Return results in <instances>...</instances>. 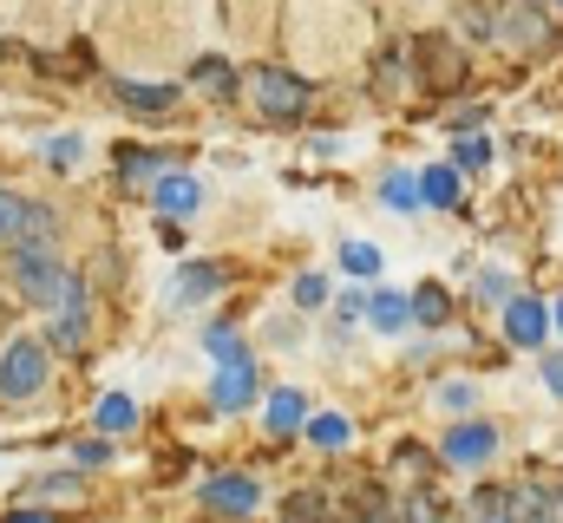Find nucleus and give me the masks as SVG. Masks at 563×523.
<instances>
[{"label":"nucleus","instance_id":"obj_1","mask_svg":"<svg viewBox=\"0 0 563 523\" xmlns=\"http://www.w3.org/2000/svg\"><path fill=\"white\" fill-rule=\"evenodd\" d=\"M7 275H13V288H20L26 301H59V294H66V281H73L46 243H20L13 262H7Z\"/></svg>","mask_w":563,"mask_h":523},{"label":"nucleus","instance_id":"obj_2","mask_svg":"<svg viewBox=\"0 0 563 523\" xmlns=\"http://www.w3.org/2000/svg\"><path fill=\"white\" fill-rule=\"evenodd\" d=\"M40 387H46V347L20 334V341L0 354V399H33Z\"/></svg>","mask_w":563,"mask_h":523},{"label":"nucleus","instance_id":"obj_3","mask_svg":"<svg viewBox=\"0 0 563 523\" xmlns=\"http://www.w3.org/2000/svg\"><path fill=\"white\" fill-rule=\"evenodd\" d=\"M551 327H558V308H544V301H531V294L505 301V341H511V347H544Z\"/></svg>","mask_w":563,"mask_h":523},{"label":"nucleus","instance_id":"obj_4","mask_svg":"<svg viewBox=\"0 0 563 523\" xmlns=\"http://www.w3.org/2000/svg\"><path fill=\"white\" fill-rule=\"evenodd\" d=\"M250 86H256V105H263L269 119H295V112L308 105V86H301L295 73H282V66H263Z\"/></svg>","mask_w":563,"mask_h":523},{"label":"nucleus","instance_id":"obj_5","mask_svg":"<svg viewBox=\"0 0 563 523\" xmlns=\"http://www.w3.org/2000/svg\"><path fill=\"white\" fill-rule=\"evenodd\" d=\"M439 452H445L452 465H485V458L498 452V432H492L485 419H465V425H452V432L439 438Z\"/></svg>","mask_w":563,"mask_h":523},{"label":"nucleus","instance_id":"obj_6","mask_svg":"<svg viewBox=\"0 0 563 523\" xmlns=\"http://www.w3.org/2000/svg\"><path fill=\"white\" fill-rule=\"evenodd\" d=\"M151 203H157L170 223H184V216H197L203 183H197V177H184V170H164V177H157V190H151Z\"/></svg>","mask_w":563,"mask_h":523},{"label":"nucleus","instance_id":"obj_7","mask_svg":"<svg viewBox=\"0 0 563 523\" xmlns=\"http://www.w3.org/2000/svg\"><path fill=\"white\" fill-rule=\"evenodd\" d=\"M0 236L46 243V236H53V223H46V210H40V203H20L13 190H0Z\"/></svg>","mask_w":563,"mask_h":523},{"label":"nucleus","instance_id":"obj_8","mask_svg":"<svg viewBox=\"0 0 563 523\" xmlns=\"http://www.w3.org/2000/svg\"><path fill=\"white\" fill-rule=\"evenodd\" d=\"M217 288H223V268H210V262H184V268H177V281H170V308L184 314V308L210 301Z\"/></svg>","mask_w":563,"mask_h":523},{"label":"nucleus","instance_id":"obj_9","mask_svg":"<svg viewBox=\"0 0 563 523\" xmlns=\"http://www.w3.org/2000/svg\"><path fill=\"white\" fill-rule=\"evenodd\" d=\"M203 504L223 511V518H250V511H256V485H250V478H210V485H203Z\"/></svg>","mask_w":563,"mask_h":523},{"label":"nucleus","instance_id":"obj_10","mask_svg":"<svg viewBox=\"0 0 563 523\" xmlns=\"http://www.w3.org/2000/svg\"><path fill=\"white\" fill-rule=\"evenodd\" d=\"M256 399V367L243 360V367H223L217 380H210V405L217 412H236V405H250Z\"/></svg>","mask_w":563,"mask_h":523},{"label":"nucleus","instance_id":"obj_11","mask_svg":"<svg viewBox=\"0 0 563 523\" xmlns=\"http://www.w3.org/2000/svg\"><path fill=\"white\" fill-rule=\"evenodd\" d=\"M53 341H59V347H79V341H86V288H79V275H73V281H66V294H59Z\"/></svg>","mask_w":563,"mask_h":523},{"label":"nucleus","instance_id":"obj_12","mask_svg":"<svg viewBox=\"0 0 563 523\" xmlns=\"http://www.w3.org/2000/svg\"><path fill=\"white\" fill-rule=\"evenodd\" d=\"M367 321H374V334H400V327H407V321H420V314H413V294L380 288V294L367 301Z\"/></svg>","mask_w":563,"mask_h":523},{"label":"nucleus","instance_id":"obj_13","mask_svg":"<svg viewBox=\"0 0 563 523\" xmlns=\"http://www.w3.org/2000/svg\"><path fill=\"white\" fill-rule=\"evenodd\" d=\"M263 412H269V425H276V432H295V425H308V399H301L295 387L269 392V399H263Z\"/></svg>","mask_w":563,"mask_h":523},{"label":"nucleus","instance_id":"obj_14","mask_svg":"<svg viewBox=\"0 0 563 523\" xmlns=\"http://www.w3.org/2000/svg\"><path fill=\"white\" fill-rule=\"evenodd\" d=\"M92 425H99V432H132V425H139V399H132V392H106Z\"/></svg>","mask_w":563,"mask_h":523},{"label":"nucleus","instance_id":"obj_15","mask_svg":"<svg viewBox=\"0 0 563 523\" xmlns=\"http://www.w3.org/2000/svg\"><path fill=\"white\" fill-rule=\"evenodd\" d=\"M380 203H394V210H420L426 203L420 177H413V170H387V177H380Z\"/></svg>","mask_w":563,"mask_h":523},{"label":"nucleus","instance_id":"obj_16","mask_svg":"<svg viewBox=\"0 0 563 523\" xmlns=\"http://www.w3.org/2000/svg\"><path fill=\"white\" fill-rule=\"evenodd\" d=\"M334 262H341V268H347V275H361V281H367V275H380V268H387V256H380V249H374V243H361V236H354V243H341V249H334Z\"/></svg>","mask_w":563,"mask_h":523},{"label":"nucleus","instance_id":"obj_17","mask_svg":"<svg viewBox=\"0 0 563 523\" xmlns=\"http://www.w3.org/2000/svg\"><path fill=\"white\" fill-rule=\"evenodd\" d=\"M420 190L432 210H452L459 203V170H445V164H432V170H420Z\"/></svg>","mask_w":563,"mask_h":523},{"label":"nucleus","instance_id":"obj_18","mask_svg":"<svg viewBox=\"0 0 563 523\" xmlns=\"http://www.w3.org/2000/svg\"><path fill=\"white\" fill-rule=\"evenodd\" d=\"M308 438H314L321 452H334V445H347V438H354V425H347L341 412H314V419H308Z\"/></svg>","mask_w":563,"mask_h":523},{"label":"nucleus","instance_id":"obj_19","mask_svg":"<svg viewBox=\"0 0 563 523\" xmlns=\"http://www.w3.org/2000/svg\"><path fill=\"white\" fill-rule=\"evenodd\" d=\"M119 99H125L132 112H164L177 92H170V86H132V79H125V86H119Z\"/></svg>","mask_w":563,"mask_h":523},{"label":"nucleus","instance_id":"obj_20","mask_svg":"<svg viewBox=\"0 0 563 523\" xmlns=\"http://www.w3.org/2000/svg\"><path fill=\"white\" fill-rule=\"evenodd\" d=\"M203 347H210L223 367H243V360H250V354H243V341H236V327H210V334H203Z\"/></svg>","mask_w":563,"mask_h":523},{"label":"nucleus","instance_id":"obj_21","mask_svg":"<svg viewBox=\"0 0 563 523\" xmlns=\"http://www.w3.org/2000/svg\"><path fill=\"white\" fill-rule=\"evenodd\" d=\"M413 314H420L426 327H439V321L452 314V294H445V288H420V294H413Z\"/></svg>","mask_w":563,"mask_h":523},{"label":"nucleus","instance_id":"obj_22","mask_svg":"<svg viewBox=\"0 0 563 523\" xmlns=\"http://www.w3.org/2000/svg\"><path fill=\"white\" fill-rule=\"evenodd\" d=\"M119 170H125L132 183H144V177H164V157H157V151H125Z\"/></svg>","mask_w":563,"mask_h":523},{"label":"nucleus","instance_id":"obj_23","mask_svg":"<svg viewBox=\"0 0 563 523\" xmlns=\"http://www.w3.org/2000/svg\"><path fill=\"white\" fill-rule=\"evenodd\" d=\"M40 151H46V164H59V170H73V164L86 157V144H79V137H46Z\"/></svg>","mask_w":563,"mask_h":523},{"label":"nucleus","instance_id":"obj_24","mask_svg":"<svg viewBox=\"0 0 563 523\" xmlns=\"http://www.w3.org/2000/svg\"><path fill=\"white\" fill-rule=\"evenodd\" d=\"M452 157H459V170H485V164H492V144H485V137H459Z\"/></svg>","mask_w":563,"mask_h":523},{"label":"nucleus","instance_id":"obj_25","mask_svg":"<svg viewBox=\"0 0 563 523\" xmlns=\"http://www.w3.org/2000/svg\"><path fill=\"white\" fill-rule=\"evenodd\" d=\"M328 301V281L321 275H295V308H321Z\"/></svg>","mask_w":563,"mask_h":523},{"label":"nucleus","instance_id":"obj_26","mask_svg":"<svg viewBox=\"0 0 563 523\" xmlns=\"http://www.w3.org/2000/svg\"><path fill=\"white\" fill-rule=\"evenodd\" d=\"M478 301H518V294H511V275L485 268V275H478Z\"/></svg>","mask_w":563,"mask_h":523},{"label":"nucleus","instance_id":"obj_27","mask_svg":"<svg viewBox=\"0 0 563 523\" xmlns=\"http://www.w3.org/2000/svg\"><path fill=\"white\" fill-rule=\"evenodd\" d=\"M472 399H478V392L465 387V380H445V387H439V405H445V412H472Z\"/></svg>","mask_w":563,"mask_h":523},{"label":"nucleus","instance_id":"obj_28","mask_svg":"<svg viewBox=\"0 0 563 523\" xmlns=\"http://www.w3.org/2000/svg\"><path fill=\"white\" fill-rule=\"evenodd\" d=\"M197 86H217V92H230L236 79H230V66H223V59H203V66H197Z\"/></svg>","mask_w":563,"mask_h":523},{"label":"nucleus","instance_id":"obj_29","mask_svg":"<svg viewBox=\"0 0 563 523\" xmlns=\"http://www.w3.org/2000/svg\"><path fill=\"white\" fill-rule=\"evenodd\" d=\"M387 523H439V511H432V498H413L400 518H387Z\"/></svg>","mask_w":563,"mask_h":523},{"label":"nucleus","instance_id":"obj_30","mask_svg":"<svg viewBox=\"0 0 563 523\" xmlns=\"http://www.w3.org/2000/svg\"><path fill=\"white\" fill-rule=\"evenodd\" d=\"M544 387L563 399V354H544Z\"/></svg>","mask_w":563,"mask_h":523},{"label":"nucleus","instance_id":"obj_31","mask_svg":"<svg viewBox=\"0 0 563 523\" xmlns=\"http://www.w3.org/2000/svg\"><path fill=\"white\" fill-rule=\"evenodd\" d=\"M354 314H367V301H361V294H341V301H334V321H354Z\"/></svg>","mask_w":563,"mask_h":523},{"label":"nucleus","instance_id":"obj_32","mask_svg":"<svg viewBox=\"0 0 563 523\" xmlns=\"http://www.w3.org/2000/svg\"><path fill=\"white\" fill-rule=\"evenodd\" d=\"M73 458H79V465H106V445H99V438H86V445H73Z\"/></svg>","mask_w":563,"mask_h":523},{"label":"nucleus","instance_id":"obj_33","mask_svg":"<svg viewBox=\"0 0 563 523\" xmlns=\"http://www.w3.org/2000/svg\"><path fill=\"white\" fill-rule=\"evenodd\" d=\"M314 511H321V498H295V504H288V523H308Z\"/></svg>","mask_w":563,"mask_h":523},{"label":"nucleus","instance_id":"obj_34","mask_svg":"<svg viewBox=\"0 0 563 523\" xmlns=\"http://www.w3.org/2000/svg\"><path fill=\"white\" fill-rule=\"evenodd\" d=\"M7 523H53V518H46V511H13Z\"/></svg>","mask_w":563,"mask_h":523},{"label":"nucleus","instance_id":"obj_35","mask_svg":"<svg viewBox=\"0 0 563 523\" xmlns=\"http://www.w3.org/2000/svg\"><path fill=\"white\" fill-rule=\"evenodd\" d=\"M538 523H558V518H551V511H544V518H538Z\"/></svg>","mask_w":563,"mask_h":523},{"label":"nucleus","instance_id":"obj_36","mask_svg":"<svg viewBox=\"0 0 563 523\" xmlns=\"http://www.w3.org/2000/svg\"><path fill=\"white\" fill-rule=\"evenodd\" d=\"M558 327H563V301H558Z\"/></svg>","mask_w":563,"mask_h":523},{"label":"nucleus","instance_id":"obj_37","mask_svg":"<svg viewBox=\"0 0 563 523\" xmlns=\"http://www.w3.org/2000/svg\"><path fill=\"white\" fill-rule=\"evenodd\" d=\"M485 523H511V518H485Z\"/></svg>","mask_w":563,"mask_h":523},{"label":"nucleus","instance_id":"obj_38","mask_svg":"<svg viewBox=\"0 0 563 523\" xmlns=\"http://www.w3.org/2000/svg\"><path fill=\"white\" fill-rule=\"evenodd\" d=\"M558 504H563V491H558Z\"/></svg>","mask_w":563,"mask_h":523}]
</instances>
